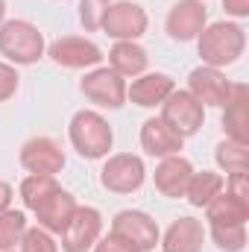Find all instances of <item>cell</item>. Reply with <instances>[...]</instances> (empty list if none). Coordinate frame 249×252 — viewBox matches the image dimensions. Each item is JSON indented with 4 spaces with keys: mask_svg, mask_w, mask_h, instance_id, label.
I'll list each match as a JSON object with an SVG mask.
<instances>
[{
    "mask_svg": "<svg viewBox=\"0 0 249 252\" xmlns=\"http://www.w3.org/2000/svg\"><path fill=\"white\" fill-rule=\"evenodd\" d=\"M67 138H70V147L76 150V156L88 158V161H97V158H106L112 144H115V132L112 124L94 112V109H82L70 118L67 124Z\"/></svg>",
    "mask_w": 249,
    "mask_h": 252,
    "instance_id": "2",
    "label": "cell"
},
{
    "mask_svg": "<svg viewBox=\"0 0 249 252\" xmlns=\"http://www.w3.org/2000/svg\"><path fill=\"white\" fill-rule=\"evenodd\" d=\"M158 109H161V118L173 126L182 138L196 135V132L202 129V124H205V109H202V103H196V100L190 97V91H182V88H173V94H170Z\"/></svg>",
    "mask_w": 249,
    "mask_h": 252,
    "instance_id": "12",
    "label": "cell"
},
{
    "mask_svg": "<svg viewBox=\"0 0 249 252\" xmlns=\"http://www.w3.org/2000/svg\"><path fill=\"white\" fill-rule=\"evenodd\" d=\"M187 91L196 103H202V109H223L232 94V79H226L217 67L199 64L187 73Z\"/></svg>",
    "mask_w": 249,
    "mask_h": 252,
    "instance_id": "11",
    "label": "cell"
},
{
    "mask_svg": "<svg viewBox=\"0 0 249 252\" xmlns=\"http://www.w3.org/2000/svg\"><path fill=\"white\" fill-rule=\"evenodd\" d=\"M27 232V214L18 208L0 211V252H12Z\"/></svg>",
    "mask_w": 249,
    "mask_h": 252,
    "instance_id": "24",
    "label": "cell"
},
{
    "mask_svg": "<svg viewBox=\"0 0 249 252\" xmlns=\"http://www.w3.org/2000/svg\"><path fill=\"white\" fill-rule=\"evenodd\" d=\"M202 244H205V226L196 217H176L158 241L161 252H202Z\"/></svg>",
    "mask_w": 249,
    "mask_h": 252,
    "instance_id": "18",
    "label": "cell"
},
{
    "mask_svg": "<svg viewBox=\"0 0 249 252\" xmlns=\"http://www.w3.org/2000/svg\"><path fill=\"white\" fill-rule=\"evenodd\" d=\"M190 176H193V164L185 156H167V158L158 161V167L153 173V185L167 199H182Z\"/></svg>",
    "mask_w": 249,
    "mask_h": 252,
    "instance_id": "17",
    "label": "cell"
},
{
    "mask_svg": "<svg viewBox=\"0 0 249 252\" xmlns=\"http://www.w3.org/2000/svg\"><path fill=\"white\" fill-rule=\"evenodd\" d=\"M6 21V0H0V24Z\"/></svg>",
    "mask_w": 249,
    "mask_h": 252,
    "instance_id": "34",
    "label": "cell"
},
{
    "mask_svg": "<svg viewBox=\"0 0 249 252\" xmlns=\"http://www.w3.org/2000/svg\"><path fill=\"white\" fill-rule=\"evenodd\" d=\"M109 67L115 73H121L124 79H135V76L147 73L150 53L138 41H115V47L109 50Z\"/></svg>",
    "mask_w": 249,
    "mask_h": 252,
    "instance_id": "21",
    "label": "cell"
},
{
    "mask_svg": "<svg viewBox=\"0 0 249 252\" xmlns=\"http://www.w3.org/2000/svg\"><path fill=\"white\" fill-rule=\"evenodd\" d=\"M76 208H79L76 196L59 185L53 193H47V196L32 208V214H35V220H38V226H41L44 232H50V235H62L64 226L70 223V217H73Z\"/></svg>",
    "mask_w": 249,
    "mask_h": 252,
    "instance_id": "14",
    "label": "cell"
},
{
    "mask_svg": "<svg viewBox=\"0 0 249 252\" xmlns=\"http://www.w3.org/2000/svg\"><path fill=\"white\" fill-rule=\"evenodd\" d=\"M147 182V167L141 156L132 153H115L106 158L100 170V185L112 193H135Z\"/></svg>",
    "mask_w": 249,
    "mask_h": 252,
    "instance_id": "4",
    "label": "cell"
},
{
    "mask_svg": "<svg viewBox=\"0 0 249 252\" xmlns=\"http://www.w3.org/2000/svg\"><path fill=\"white\" fill-rule=\"evenodd\" d=\"M208 24V9L202 0H176L167 12V35L179 44H187V41H196L199 32L205 30Z\"/></svg>",
    "mask_w": 249,
    "mask_h": 252,
    "instance_id": "13",
    "label": "cell"
},
{
    "mask_svg": "<svg viewBox=\"0 0 249 252\" xmlns=\"http://www.w3.org/2000/svg\"><path fill=\"white\" fill-rule=\"evenodd\" d=\"M94 252H138L132 244H126L124 238H118V235H100V241L94 244Z\"/></svg>",
    "mask_w": 249,
    "mask_h": 252,
    "instance_id": "30",
    "label": "cell"
},
{
    "mask_svg": "<svg viewBox=\"0 0 249 252\" xmlns=\"http://www.w3.org/2000/svg\"><path fill=\"white\" fill-rule=\"evenodd\" d=\"M226 190L241 196V199H249V173L241 170V173H229L226 176Z\"/></svg>",
    "mask_w": 249,
    "mask_h": 252,
    "instance_id": "31",
    "label": "cell"
},
{
    "mask_svg": "<svg viewBox=\"0 0 249 252\" xmlns=\"http://www.w3.org/2000/svg\"><path fill=\"white\" fill-rule=\"evenodd\" d=\"M112 3L115 0H79V24L85 27V32H97L103 27V18Z\"/></svg>",
    "mask_w": 249,
    "mask_h": 252,
    "instance_id": "27",
    "label": "cell"
},
{
    "mask_svg": "<svg viewBox=\"0 0 249 252\" xmlns=\"http://www.w3.org/2000/svg\"><path fill=\"white\" fill-rule=\"evenodd\" d=\"M112 235L124 238L126 244H132L138 252H153L158 247V241H161L158 223L147 211H138V208H124V211L115 214Z\"/></svg>",
    "mask_w": 249,
    "mask_h": 252,
    "instance_id": "7",
    "label": "cell"
},
{
    "mask_svg": "<svg viewBox=\"0 0 249 252\" xmlns=\"http://www.w3.org/2000/svg\"><path fill=\"white\" fill-rule=\"evenodd\" d=\"M79 91L88 103H94L100 109H121L126 103V79L121 73H115L109 64L106 67H91L82 76Z\"/></svg>",
    "mask_w": 249,
    "mask_h": 252,
    "instance_id": "6",
    "label": "cell"
},
{
    "mask_svg": "<svg viewBox=\"0 0 249 252\" xmlns=\"http://www.w3.org/2000/svg\"><path fill=\"white\" fill-rule=\"evenodd\" d=\"M44 56H50V62L64 67V70H91V67H100V62L106 59L103 50L85 35H62V38H56L53 44H47Z\"/></svg>",
    "mask_w": 249,
    "mask_h": 252,
    "instance_id": "5",
    "label": "cell"
},
{
    "mask_svg": "<svg viewBox=\"0 0 249 252\" xmlns=\"http://www.w3.org/2000/svg\"><path fill=\"white\" fill-rule=\"evenodd\" d=\"M56 188H59L56 176H35V173H30V176L21 182V199H24V208L32 211L47 193H53Z\"/></svg>",
    "mask_w": 249,
    "mask_h": 252,
    "instance_id": "25",
    "label": "cell"
},
{
    "mask_svg": "<svg viewBox=\"0 0 249 252\" xmlns=\"http://www.w3.org/2000/svg\"><path fill=\"white\" fill-rule=\"evenodd\" d=\"M176 82L173 76L153 70V73H141L132 79V85H126V100H132L138 109H158L170 94H173Z\"/></svg>",
    "mask_w": 249,
    "mask_h": 252,
    "instance_id": "15",
    "label": "cell"
},
{
    "mask_svg": "<svg viewBox=\"0 0 249 252\" xmlns=\"http://www.w3.org/2000/svg\"><path fill=\"white\" fill-rule=\"evenodd\" d=\"M223 188H226V179L220 173H214V170H199L196 173L193 170V176H190V182L185 188V199L193 208H205Z\"/></svg>",
    "mask_w": 249,
    "mask_h": 252,
    "instance_id": "22",
    "label": "cell"
},
{
    "mask_svg": "<svg viewBox=\"0 0 249 252\" xmlns=\"http://www.w3.org/2000/svg\"><path fill=\"white\" fill-rule=\"evenodd\" d=\"M12 252H15V250H12Z\"/></svg>",
    "mask_w": 249,
    "mask_h": 252,
    "instance_id": "35",
    "label": "cell"
},
{
    "mask_svg": "<svg viewBox=\"0 0 249 252\" xmlns=\"http://www.w3.org/2000/svg\"><path fill=\"white\" fill-rule=\"evenodd\" d=\"M21 252H59V244L50 232H44L41 226H27L21 244H18Z\"/></svg>",
    "mask_w": 249,
    "mask_h": 252,
    "instance_id": "28",
    "label": "cell"
},
{
    "mask_svg": "<svg viewBox=\"0 0 249 252\" xmlns=\"http://www.w3.org/2000/svg\"><path fill=\"white\" fill-rule=\"evenodd\" d=\"M208 235H211V241L223 252H244V247H247V223H238V226H208Z\"/></svg>",
    "mask_w": 249,
    "mask_h": 252,
    "instance_id": "26",
    "label": "cell"
},
{
    "mask_svg": "<svg viewBox=\"0 0 249 252\" xmlns=\"http://www.w3.org/2000/svg\"><path fill=\"white\" fill-rule=\"evenodd\" d=\"M47 41L44 32L24 18H12L0 24V56L9 64H35L44 59Z\"/></svg>",
    "mask_w": 249,
    "mask_h": 252,
    "instance_id": "3",
    "label": "cell"
},
{
    "mask_svg": "<svg viewBox=\"0 0 249 252\" xmlns=\"http://www.w3.org/2000/svg\"><path fill=\"white\" fill-rule=\"evenodd\" d=\"M103 235V214L91 205H79L70 217V223L64 226L62 238V252H88L94 250V244Z\"/></svg>",
    "mask_w": 249,
    "mask_h": 252,
    "instance_id": "10",
    "label": "cell"
},
{
    "mask_svg": "<svg viewBox=\"0 0 249 252\" xmlns=\"http://www.w3.org/2000/svg\"><path fill=\"white\" fill-rule=\"evenodd\" d=\"M18 85H21V76H18L15 64L0 62V103L12 100V97H15V91H18Z\"/></svg>",
    "mask_w": 249,
    "mask_h": 252,
    "instance_id": "29",
    "label": "cell"
},
{
    "mask_svg": "<svg viewBox=\"0 0 249 252\" xmlns=\"http://www.w3.org/2000/svg\"><path fill=\"white\" fill-rule=\"evenodd\" d=\"M229 18H249V0H223Z\"/></svg>",
    "mask_w": 249,
    "mask_h": 252,
    "instance_id": "32",
    "label": "cell"
},
{
    "mask_svg": "<svg viewBox=\"0 0 249 252\" xmlns=\"http://www.w3.org/2000/svg\"><path fill=\"white\" fill-rule=\"evenodd\" d=\"M223 129L226 138L249 144V88L244 82H232V94L223 106Z\"/></svg>",
    "mask_w": 249,
    "mask_h": 252,
    "instance_id": "19",
    "label": "cell"
},
{
    "mask_svg": "<svg viewBox=\"0 0 249 252\" xmlns=\"http://www.w3.org/2000/svg\"><path fill=\"white\" fill-rule=\"evenodd\" d=\"M196 50H199L202 64L223 70V67L235 64L244 56V50H247V30L238 21L205 24V30L196 38Z\"/></svg>",
    "mask_w": 249,
    "mask_h": 252,
    "instance_id": "1",
    "label": "cell"
},
{
    "mask_svg": "<svg viewBox=\"0 0 249 252\" xmlns=\"http://www.w3.org/2000/svg\"><path fill=\"white\" fill-rule=\"evenodd\" d=\"M12 196H15V193H12V185L0 179V211H6V208H12Z\"/></svg>",
    "mask_w": 249,
    "mask_h": 252,
    "instance_id": "33",
    "label": "cell"
},
{
    "mask_svg": "<svg viewBox=\"0 0 249 252\" xmlns=\"http://www.w3.org/2000/svg\"><path fill=\"white\" fill-rule=\"evenodd\" d=\"M208 226H238L249 220V199H241L223 188L208 205H205Z\"/></svg>",
    "mask_w": 249,
    "mask_h": 252,
    "instance_id": "20",
    "label": "cell"
},
{
    "mask_svg": "<svg viewBox=\"0 0 249 252\" xmlns=\"http://www.w3.org/2000/svg\"><path fill=\"white\" fill-rule=\"evenodd\" d=\"M150 27V18H147V9L141 3H132V0H115L103 18V32L115 41H138Z\"/></svg>",
    "mask_w": 249,
    "mask_h": 252,
    "instance_id": "8",
    "label": "cell"
},
{
    "mask_svg": "<svg viewBox=\"0 0 249 252\" xmlns=\"http://www.w3.org/2000/svg\"><path fill=\"white\" fill-rule=\"evenodd\" d=\"M185 147V138L167 124L164 118H150L141 126V150L153 158H167V156H179V150Z\"/></svg>",
    "mask_w": 249,
    "mask_h": 252,
    "instance_id": "16",
    "label": "cell"
},
{
    "mask_svg": "<svg viewBox=\"0 0 249 252\" xmlns=\"http://www.w3.org/2000/svg\"><path fill=\"white\" fill-rule=\"evenodd\" d=\"M64 150L50 135H35L21 147V167L35 176H56L64 170Z\"/></svg>",
    "mask_w": 249,
    "mask_h": 252,
    "instance_id": "9",
    "label": "cell"
},
{
    "mask_svg": "<svg viewBox=\"0 0 249 252\" xmlns=\"http://www.w3.org/2000/svg\"><path fill=\"white\" fill-rule=\"evenodd\" d=\"M214 161L217 167L229 176V173H241V170H249V144H241V141H220L217 150H214Z\"/></svg>",
    "mask_w": 249,
    "mask_h": 252,
    "instance_id": "23",
    "label": "cell"
}]
</instances>
